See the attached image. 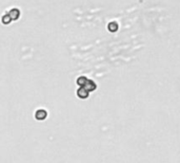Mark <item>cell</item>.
Wrapping results in <instances>:
<instances>
[{
    "label": "cell",
    "mask_w": 180,
    "mask_h": 163,
    "mask_svg": "<svg viewBox=\"0 0 180 163\" xmlns=\"http://www.w3.org/2000/svg\"><path fill=\"white\" fill-rule=\"evenodd\" d=\"M11 20H12V19H11V18H10L9 14H7V15H4V16H3V17H2V22H3V23H4V24L10 23Z\"/></svg>",
    "instance_id": "7a4b0ae2"
},
{
    "label": "cell",
    "mask_w": 180,
    "mask_h": 163,
    "mask_svg": "<svg viewBox=\"0 0 180 163\" xmlns=\"http://www.w3.org/2000/svg\"><path fill=\"white\" fill-rule=\"evenodd\" d=\"M83 90L84 89H80L79 91H78V95H79V96H81V97H85L87 95V91H84L83 92Z\"/></svg>",
    "instance_id": "3957f363"
},
{
    "label": "cell",
    "mask_w": 180,
    "mask_h": 163,
    "mask_svg": "<svg viewBox=\"0 0 180 163\" xmlns=\"http://www.w3.org/2000/svg\"><path fill=\"white\" fill-rule=\"evenodd\" d=\"M9 16H10V18L12 20H17L20 16L19 10H17V9H13V10H11L10 13H9Z\"/></svg>",
    "instance_id": "6da1fadb"
}]
</instances>
